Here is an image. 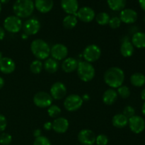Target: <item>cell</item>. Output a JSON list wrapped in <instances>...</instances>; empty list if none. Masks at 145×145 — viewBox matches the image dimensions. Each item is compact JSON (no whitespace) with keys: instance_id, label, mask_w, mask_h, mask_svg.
<instances>
[{"instance_id":"6da1fadb","label":"cell","mask_w":145,"mask_h":145,"mask_svg":"<svg viewBox=\"0 0 145 145\" xmlns=\"http://www.w3.org/2000/svg\"><path fill=\"white\" fill-rule=\"evenodd\" d=\"M103 79L106 84L112 89H118L123 84L125 81V73L122 69L118 67H113L105 72Z\"/></svg>"},{"instance_id":"7a4b0ae2","label":"cell","mask_w":145,"mask_h":145,"mask_svg":"<svg viewBox=\"0 0 145 145\" xmlns=\"http://www.w3.org/2000/svg\"><path fill=\"white\" fill-rule=\"evenodd\" d=\"M35 9L33 0H16L13 5L14 14L20 18H25L31 16Z\"/></svg>"},{"instance_id":"3957f363","label":"cell","mask_w":145,"mask_h":145,"mask_svg":"<svg viewBox=\"0 0 145 145\" xmlns=\"http://www.w3.org/2000/svg\"><path fill=\"white\" fill-rule=\"evenodd\" d=\"M31 50L37 59L44 60L49 57L50 48L42 39H35L31 44Z\"/></svg>"},{"instance_id":"277c9868","label":"cell","mask_w":145,"mask_h":145,"mask_svg":"<svg viewBox=\"0 0 145 145\" xmlns=\"http://www.w3.org/2000/svg\"><path fill=\"white\" fill-rule=\"evenodd\" d=\"M76 71L79 79L84 82L91 81L96 74V71L91 63H89L85 60L79 61Z\"/></svg>"},{"instance_id":"5b68a950","label":"cell","mask_w":145,"mask_h":145,"mask_svg":"<svg viewBox=\"0 0 145 145\" xmlns=\"http://www.w3.org/2000/svg\"><path fill=\"white\" fill-rule=\"evenodd\" d=\"M4 29L11 33H18L22 28V21L21 19L16 16H8L4 19Z\"/></svg>"},{"instance_id":"8992f818","label":"cell","mask_w":145,"mask_h":145,"mask_svg":"<svg viewBox=\"0 0 145 145\" xmlns=\"http://www.w3.org/2000/svg\"><path fill=\"white\" fill-rule=\"evenodd\" d=\"M101 55V49L95 44L89 45L83 51V57L85 61L92 63L97 61Z\"/></svg>"},{"instance_id":"52a82bcc","label":"cell","mask_w":145,"mask_h":145,"mask_svg":"<svg viewBox=\"0 0 145 145\" xmlns=\"http://www.w3.org/2000/svg\"><path fill=\"white\" fill-rule=\"evenodd\" d=\"M84 101L82 96L77 94H71L67 96L64 101V107L67 111L74 112L82 106Z\"/></svg>"},{"instance_id":"ba28073f","label":"cell","mask_w":145,"mask_h":145,"mask_svg":"<svg viewBox=\"0 0 145 145\" xmlns=\"http://www.w3.org/2000/svg\"><path fill=\"white\" fill-rule=\"evenodd\" d=\"M33 101L37 107L45 108H49L52 105L53 99L50 93L45 91H40L34 95Z\"/></svg>"},{"instance_id":"9c48e42d","label":"cell","mask_w":145,"mask_h":145,"mask_svg":"<svg viewBox=\"0 0 145 145\" xmlns=\"http://www.w3.org/2000/svg\"><path fill=\"white\" fill-rule=\"evenodd\" d=\"M128 125L133 133L140 134L145 129V120L141 116L135 115L128 119Z\"/></svg>"},{"instance_id":"30bf717a","label":"cell","mask_w":145,"mask_h":145,"mask_svg":"<svg viewBox=\"0 0 145 145\" xmlns=\"http://www.w3.org/2000/svg\"><path fill=\"white\" fill-rule=\"evenodd\" d=\"M40 23L35 18H30L25 21L22 25L24 33L27 35H33L38 33L40 29Z\"/></svg>"},{"instance_id":"8fae6325","label":"cell","mask_w":145,"mask_h":145,"mask_svg":"<svg viewBox=\"0 0 145 145\" xmlns=\"http://www.w3.org/2000/svg\"><path fill=\"white\" fill-rule=\"evenodd\" d=\"M50 55L55 60H63L68 55V48L62 43L55 44L50 48Z\"/></svg>"},{"instance_id":"7c38bea8","label":"cell","mask_w":145,"mask_h":145,"mask_svg":"<svg viewBox=\"0 0 145 145\" xmlns=\"http://www.w3.org/2000/svg\"><path fill=\"white\" fill-rule=\"evenodd\" d=\"M50 96L55 100H61L67 95V87L62 82H57L50 88Z\"/></svg>"},{"instance_id":"4fadbf2b","label":"cell","mask_w":145,"mask_h":145,"mask_svg":"<svg viewBox=\"0 0 145 145\" xmlns=\"http://www.w3.org/2000/svg\"><path fill=\"white\" fill-rule=\"evenodd\" d=\"M78 140L83 145H93L96 143V135L89 129L82 130L78 134Z\"/></svg>"},{"instance_id":"5bb4252c","label":"cell","mask_w":145,"mask_h":145,"mask_svg":"<svg viewBox=\"0 0 145 145\" xmlns=\"http://www.w3.org/2000/svg\"><path fill=\"white\" fill-rule=\"evenodd\" d=\"M76 17L81 21L84 23H90L96 17L94 10L89 7H83L79 8L76 14Z\"/></svg>"},{"instance_id":"9a60e30c","label":"cell","mask_w":145,"mask_h":145,"mask_svg":"<svg viewBox=\"0 0 145 145\" xmlns=\"http://www.w3.org/2000/svg\"><path fill=\"white\" fill-rule=\"evenodd\" d=\"M120 19L126 24H132L137 20V13L132 8H124L120 11Z\"/></svg>"},{"instance_id":"2e32d148","label":"cell","mask_w":145,"mask_h":145,"mask_svg":"<svg viewBox=\"0 0 145 145\" xmlns=\"http://www.w3.org/2000/svg\"><path fill=\"white\" fill-rule=\"evenodd\" d=\"M52 130L57 133L62 134L67 131L69 123L67 119L64 117H58L55 118L52 123Z\"/></svg>"},{"instance_id":"e0dca14e","label":"cell","mask_w":145,"mask_h":145,"mask_svg":"<svg viewBox=\"0 0 145 145\" xmlns=\"http://www.w3.org/2000/svg\"><path fill=\"white\" fill-rule=\"evenodd\" d=\"M61 7L68 15H76L79 10L77 0H61Z\"/></svg>"},{"instance_id":"ac0fdd59","label":"cell","mask_w":145,"mask_h":145,"mask_svg":"<svg viewBox=\"0 0 145 145\" xmlns=\"http://www.w3.org/2000/svg\"><path fill=\"white\" fill-rule=\"evenodd\" d=\"M16 69V64L12 59L3 57L0 60V72L5 74L13 73Z\"/></svg>"},{"instance_id":"d6986e66","label":"cell","mask_w":145,"mask_h":145,"mask_svg":"<svg viewBox=\"0 0 145 145\" xmlns=\"http://www.w3.org/2000/svg\"><path fill=\"white\" fill-rule=\"evenodd\" d=\"M53 0H35L34 6L39 12L47 14L53 8Z\"/></svg>"},{"instance_id":"ffe728a7","label":"cell","mask_w":145,"mask_h":145,"mask_svg":"<svg viewBox=\"0 0 145 145\" xmlns=\"http://www.w3.org/2000/svg\"><path fill=\"white\" fill-rule=\"evenodd\" d=\"M118 95L117 91L115 90V89H107L103 93V96H102V99H103V103L108 106H110L115 103V102L117 101L118 99Z\"/></svg>"},{"instance_id":"44dd1931","label":"cell","mask_w":145,"mask_h":145,"mask_svg":"<svg viewBox=\"0 0 145 145\" xmlns=\"http://www.w3.org/2000/svg\"><path fill=\"white\" fill-rule=\"evenodd\" d=\"M78 62L74 57H67L62 63V69L66 73H71L77 69Z\"/></svg>"},{"instance_id":"7402d4cb","label":"cell","mask_w":145,"mask_h":145,"mask_svg":"<svg viewBox=\"0 0 145 145\" xmlns=\"http://www.w3.org/2000/svg\"><path fill=\"white\" fill-rule=\"evenodd\" d=\"M120 54L124 57H130L133 56L135 52V47L128 40H125L120 45Z\"/></svg>"},{"instance_id":"603a6c76","label":"cell","mask_w":145,"mask_h":145,"mask_svg":"<svg viewBox=\"0 0 145 145\" xmlns=\"http://www.w3.org/2000/svg\"><path fill=\"white\" fill-rule=\"evenodd\" d=\"M132 44L135 48L142 49L145 48V33L135 32L132 37Z\"/></svg>"},{"instance_id":"cb8c5ba5","label":"cell","mask_w":145,"mask_h":145,"mask_svg":"<svg viewBox=\"0 0 145 145\" xmlns=\"http://www.w3.org/2000/svg\"><path fill=\"white\" fill-rule=\"evenodd\" d=\"M112 124L117 128H123L128 125V118L123 113L115 115L112 118Z\"/></svg>"},{"instance_id":"d4e9b609","label":"cell","mask_w":145,"mask_h":145,"mask_svg":"<svg viewBox=\"0 0 145 145\" xmlns=\"http://www.w3.org/2000/svg\"><path fill=\"white\" fill-rule=\"evenodd\" d=\"M43 67L48 73L54 74L59 69V63L53 58H48L44 62Z\"/></svg>"},{"instance_id":"484cf974","label":"cell","mask_w":145,"mask_h":145,"mask_svg":"<svg viewBox=\"0 0 145 145\" xmlns=\"http://www.w3.org/2000/svg\"><path fill=\"white\" fill-rule=\"evenodd\" d=\"M130 83L135 87H142L145 84V76L142 73L135 72L130 76Z\"/></svg>"},{"instance_id":"4316f807","label":"cell","mask_w":145,"mask_h":145,"mask_svg":"<svg viewBox=\"0 0 145 145\" xmlns=\"http://www.w3.org/2000/svg\"><path fill=\"white\" fill-rule=\"evenodd\" d=\"M109 8L114 11H121L124 9L127 0H106Z\"/></svg>"},{"instance_id":"83f0119b","label":"cell","mask_w":145,"mask_h":145,"mask_svg":"<svg viewBox=\"0 0 145 145\" xmlns=\"http://www.w3.org/2000/svg\"><path fill=\"white\" fill-rule=\"evenodd\" d=\"M78 18L76 15H67L62 21L63 26L67 29H72L77 25Z\"/></svg>"},{"instance_id":"f1b7e54d","label":"cell","mask_w":145,"mask_h":145,"mask_svg":"<svg viewBox=\"0 0 145 145\" xmlns=\"http://www.w3.org/2000/svg\"><path fill=\"white\" fill-rule=\"evenodd\" d=\"M95 19H96V23L99 25H106L108 24L110 17L108 15V14H107L106 12H100L96 16Z\"/></svg>"},{"instance_id":"f546056e","label":"cell","mask_w":145,"mask_h":145,"mask_svg":"<svg viewBox=\"0 0 145 145\" xmlns=\"http://www.w3.org/2000/svg\"><path fill=\"white\" fill-rule=\"evenodd\" d=\"M42 69H43V63L42 61L39 59H35L33 61L30 65V70L33 74H38L40 73Z\"/></svg>"},{"instance_id":"4dcf8cb0","label":"cell","mask_w":145,"mask_h":145,"mask_svg":"<svg viewBox=\"0 0 145 145\" xmlns=\"http://www.w3.org/2000/svg\"><path fill=\"white\" fill-rule=\"evenodd\" d=\"M61 108L57 105H51L48 109V114L52 118H57L61 113Z\"/></svg>"},{"instance_id":"1f68e13d","label":"cell","mask_w":145,"mask_h":145,"mask_svg":"<svg viewBox=\"0 0 145 145\" xmlns=\"http://www.w3.org/2000/svg\"><path fill=\"white\" fill-rule=\"evenodd\" d=\"M118 95L122 98V99H127L130 96V90L128 86L122 85L120 87L118 88L117 90Z\"/></svg>"},{"instance_id":"d6a6232c","label":"cell","mask_w":145,"mask_h":145,"mask_svg":"<svg viewBox=\"0 0 145 145\" xmlns=\"http://www.w3.org/2000/svg\"><path fill=\"white\" fill-rule=\"evenodd\" d=\"M12 142V137L10 134L3 133L0 135V144L1 145H8Z\"/></svg>"},{"instance_id":"836d02e7","label":"cell","mask_w":145,"mask_h":145,"mask_svg":"<svg viewBox=\"0 0 145 145\" xmlns=\"http://www.w3.org/2000/svg\"><path fill=\"white\" fill-rule=\"evenodd\" d=\"M33 145H51L50 141L49 139L47 138L45 136H40V137L35 138L33 142Z\"/></svg>"},{"instance_id":"e575fe53","label":"cell","mask_w":145,"mask_h":145,"mask_svg":"<svg viewBox=\"0 0 145 145\" xmlns=\"http://www.w3.org/2000/svg\"><path fill=\"white\" fill-rule=\"evenodd\" d=\"M121 21H120V18L118 16H114L110 18V21H109L108 25L112 29H117L121 25Z\"/></svg>"},{"instance_id":"d590c367","label":"cell","mask_w":145,"mask_h":145,"mask_svg":"<svg viewBox=\"0 0 145 145\" xmlns=\"http://www.w3.org/2000/svg\"><path fill=\"white\" fill-rule=\"evenodd\" d=\"M123 114L127 118H130L131 117L135 116V110L134 108L131 106H127L124 108L123 109Z\"/></svg>"},{"instance_id":"8d00e7d4","label":"cell","mask_w":145,"mask_h":145,"mask_svg":"<svg viewBox=\"0 0 145 145\" xmlns=\"http://www.w3.org/2000/svg\"><path fill=\"white\" fill-rule=\"evenodd\" d=\"M108 143V138L106 135L101 134L96 136V144L97 145H107Z\"/></svg>"},{"instance_id":"74e56055","label":"cell","mask_w":145,"mask_h":145,"mask_svg":"<svg viewBox=\"0 0 145 145\" xmlns=\"http://www.w3.org/2000/svg\"><path fill=\"white\" fill-rule=\"evenodd\" d=\"M7 126V120L4 115L0 114V133L4 132Z\"/></svg>"},{"instance_id":"f35d334b","label":"cell","mask_w":145,"mask_h":145,"mask_svg":"<svg viewBox=\"0 0 145 145\" xmlns=\"http://www.w3.org/2000/svg\"><path fill=\"white\" fill-rule=\"evenodd\" d=\"M43 128L45 129L47 131H49V130H52V124L51 122H46V123L44 124Z\"/></svg>"},{"instance_id":"ab89813d","label":"cell","mask_w":145,"mask_h":145,"mask_svg":"<svg viewBox=\"0 0 145 145\" xmlns=\"http://www.w3.org/2000/svg\"><path fill=\"white\" fill-rule=\"evenodd\" d=\"M41 134H42V131H41L40 129H36L33 131V136L35 138L41 136Z\"/></svg>"},{"instance_id":"60d3db41","label":"cell","mask_w":145,"mask_h":145,"mask_svg":"<svg viewBox=\"0 0 145 145\" xmlns=\"http://www.w3.org/2000/svg\"><path fill=\"white\" fill-rule=\"evenodd\" d=\"M4 37H5V30L4 29V28L0 26V41L2 40Z\"/></svg>"},{"instance_id":"b9f144b4","label":"cell","mask_w":145,"mask_h":145,"mask_svg":"<svg viewBox=\"0 0 145 145\" xmlns=\"http://www.w3.org/2000/svg\"><path fill=\"white\" fill-rule=\"evenodd\" d=\"M139 4L142 9L145 11V0H139Z\"/></svg>"},{"instance_id":"7bdbcfd3","label":"cell","mask_w":145,"mask_h":145,"mask_svg":"<svg viewBox=\"0 0 145 145\" xmlns=\"http://www.w3.org/2000/svg\"><path fill=\"white\" fill-rule=\"evenodd\" d=\"M82 99H83L84 101H88L90 99V96H89L88 94H86H86H84L83 96H82Z\"/></svg>"},{"instance_id":"ee69618b","label":"cell","mask_w":145,"mask_h":145,"mask_svg":"<svg viewBox=\"0 0 145 145\" xmlns=\"http://www.w3.org/2000/svg\"><path fill=\"white\" fill-rule=\"evenodd\" d=\"M4 86V80L1 76H0V89H2Z\"/></svg>"},{"instance_id":"f6af8a7d","label":"cell","mask_w":145,"mask_h":145,"mask_svg":"<svg viewBox=\"0 0 145 145\" xmlns=\"http://www.w3.org/2000/svg\"><path fill=\"white\" fill-rule=\"evenodd\" d=\"M140 96H141V99L145 101V89H144L142 91L141 95H140Z\"/></svg>"},{"instance_id":"bcb514c9","label":"cell","mask_w":145,"mask_h":145,"mask_svg":"<svg viewBox=\"0 0 145 145\" xmlns=\"http://www.w3.org/2000/svg\"><path fill=\"white\" fill-rule=\"evenodd\" d=\"M142 114L145 116V101L144 103H143L142 106Z\"/></svg>"},{"instance_id":"7dc6e473","label":"cell","mask_w":145,"mask_h":145,"mask_svg":"<svg viewBox=\"0 0 145 145\" xmlns=\"http://www.w3.org/2000/svg\"><path fill=\"white\" fill-rule=\"evenodd\" d=\"M9 1V0H0V3L1 4H6Z\"/></svg>"},{"instance_id":"c3c4849f","label":"cell","mask_w":145,"mask_h":145,"mask_svg":"<svg viewBox=\"0 0 145 145\" xmlns=\"http://www.w3.org/2000/svg\"><path fill=\"white\" fill-rule=\"evenodd\" d=\"M21 37H22L23 39L25 40V39H26L27 38H28V35H27L26 34H25V33H23L22 35H21Z\"/></svg>"},{"instance_id":"681fc988","label":"cell","mask_w":145,"mask_h":145,"mask_svg":"<svg viewBox=\"0 0 145 145\" xmlns=\"http://www.w3.org/2000/svg\"><path fill=\"white\" fill-rule=\"evenodd\" d=\"M2 57H3V55H2V52H1V51H0V60H1V59H2Z\"/></svg>"},{"instance_id":"f907efd6","label":"cell","mask_w":145,"mask_h":145,"mask_svg":"<svg viewBox=\"0 0 145 145\" xmlns=\"http://www.w3.org/2000/svg\"><path fill=\"white\" fill-rule=\"evenodd\" d=\"M1 8H2V7H1V4L0 3V13H1Z\"/></svg>"},{"instance_id":"816d5d0a","label":"cell","mask_w":145,"mask_h":145,"mask_svg":"<svg viewBox=\"0 0 145 145\" xmlns=\"http://www.w3.org/2000/svg\"><path fill=\"white\" fill-rule=\"evenodd\" d=\"M144 24H145V16H144Z\"/></svg>"}]
</instances>
